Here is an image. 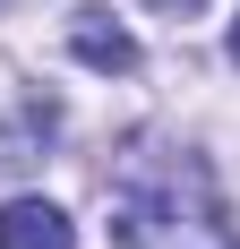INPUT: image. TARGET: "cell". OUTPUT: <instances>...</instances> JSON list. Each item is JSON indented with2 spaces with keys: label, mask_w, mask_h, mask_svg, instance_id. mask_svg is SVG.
<instances>
[{
  "label": "cell",
  "mask_w": 240,
  "mask_h": 249,
  "mask_svg": "<svg viewBox=\"0 0 240 249\" xmlns=\"http://www.w3.org/2000/svg\"><path fill=\"white\" fill-rule=\"evenodd\" d=\"M69 52L86 60V69H103V77H129V69H137V35L112 26L103 9H77V18H69Z\"/></svg>",
  "instance_id": "1"
},
{
  "label": "cell",
  "mask_w": 240,
  "mask_h": 249,
  "mask_svg": "<svg viewBox=\"0 0 240 249\" xmlns=\"http://www.w3.org/2000/svg\"><path fill=\"white\" fill-rule=\"evenodd\" d=\"M0 249H77V224L51 198H9L0 206Z\"/></svg>",
  "instance_id": "2"
},
{
  "label": "cell",
  "mask_w": 240,
  "mask_h": 249,
  "mask_svg": "<svg viewBox=\"0 0 240 249\" xmlns=\"http://www.w3.org/2000/svg\"><path fill=\"white\" fill-rule=\"evenodd\" d=\"M51 121H60L51 103H26L17 121L0 129V172H26V163H43V146H51Z\"/></svg>",
  "instance_id": "3"
},
{
  "label": "cell",
  "mask_w": 240,
  "mask_h": 249,
  "mask_svg": "<svg viewBox=\"0 0 240 249\" xmlns=\"http://www.w3.org/2000/svg\"><path fill=\"white\" fill-rule=\"evenodd\" d=\"M163 9H206V0H163Z\"/></svg>",
  "instance_id": "4"
},
{
  "label": "cell",
  "mask_w": 240,
  "mask_h": 249,
  "mask_svg": "<svg viewBox=\"0 0 240 249\" xmlns=\"http://www.w3.org/2000/svg\"><path fill=\"white\" fill-rule=\"evenodd\" d=\"M232 60H240V18H232Z\"/></svg>",
  "instance_id": "5"
}]
</instances>
